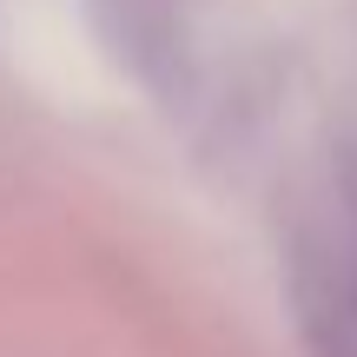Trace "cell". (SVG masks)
Segmentation results:
<instances>
[{
	"instance_id": "obj_1",
	"label": "cell",
	"mask_w": 357,
	"mask_h": 357,
	"mask_svg": "<svg viewBox=\"0 0 357 357\" xmlns=\"http://www.w3.org/2000/svg\"><path fill=\"white\" fill-rule=\"evenodd\" d=\"M284 291L311 357H357V159H331L298 192Z\"/></svg>"
}]
</instances>
